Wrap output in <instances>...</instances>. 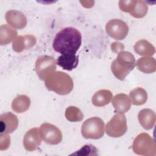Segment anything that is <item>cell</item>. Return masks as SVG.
<instances>
[{
	"label": "cell",
	"mask_w": 156,
	"mask_h": 156,
	"mask_svg": "<svg viewBox=\"0 0 156 156\" xmlns=\"http://www.w3.org/2000/svg\"><path fill=\"white\" fill-rule=\"evenodd\" d=\"M30 105V98L24 94L18 95L12 102V110L18 113L27 111Z\"/></svg>",
	"instance_id": "d6986e66"
},
{
	"label": "cell",
	"mask_w": 156,
	"mask_h": 156,
	"mask_svg": "<svg viewBox=\"0 0 156 156\" xmlns=\"http://www.w3.org/2000/svg\"><path fill=\"white\" fill-rule=\"evenodd\" d=\"M112 96V93L110 90H100L94 94L91 101L93 104L96 107H103L110 103Z\"/></svg>",
	"instance_id": "e0dca14e"
},
{
	"label": "cell",
	"mask_w": 156,
	"mask_h": 156,
	"mask_svg": "<svg viewBox=\"0 0 156 156\" xmlns=\"http://www.w3.org/2000/svg\"><path fill=\"white\" fill-rule=\"evenodd\" d=\"M40 132L38 128L34 127L29 129L24 135L23 145L28 151L36 150L41 143Z\"/></svg>",
	"instance_id": "8fae6325"
},
{
	"label": "cell",
	"mask_w": 156,
	"mask_h": 156,
	"mask_svg": "<svg viewBox=\"0 0 156 156\" xmlns=\"http://www.w3.org/2000/svg\"><path fill=\"white\" fill-rule=\"evenodd\" d=\"M105 30L112 38L117 40H121L127 35L129 27L124 21L119 19H113L106 24Z\"/></svg>",
	"instance_id": "9c48e42d"
},
{
	"label": "cell",
	"mask_w": 156,
	"mask_h": 156,
	"mask_svg": "<svg viewBox=\"0 0 156 156\" xmlns=\"http://www.w3.org/2000/svg\"><path fill=\"white\" fill-rule=\"evenodd\" d=\"M10 144V137L6 133L0 135V149L1 151L7 149Z\"/></svg>",
	"instance_id": "484cf974"
},
{
	"label": "cell",
	"mask_w": 156,
	"mask_h": 156,
	"mask_svg": "<svg viewBox=\"0 0 156 156\" xmlns=\"http://www.w3.org/2000/svg\"><path fill=\"white\" fill-rule=\"evenodd\" d=\"M79 152L74 154H79V155H83V154L87 151H89L90 152H91L93 154V155H97V149L93 145L91 144H88V145H85L84 146H83L79 151H78ZM86 155H90L89 153H86Z\"/></svg>",
	"instance_id": "4316f807"
},
{
	"label": "cell",
	"mask_w": 156,
	"mask_h": 156,
	"mask_svg": "<svg viewBox=\"0 0 156 156\" xmlns=\"http://www.w3.org/2000/svg\"><path fill=\"white\" fill-rule=\"evenodd\" d=\"M82 44V35L76 28L68 27L58 32L53 41L55 51L61 54H76Z\"/></svg>",
	"instance_id": "6da1fadb"
},
{
	"label": "cell",
	"mask_w": 156,
	"mask_h": 156,
	"mask_svg": "<svg viewBox=\"0 0 156 156\" xmlns=\"http://www.w3.org/2000/svg\"><path fill=\"white\" fill-rule=\"evenodd\" d=\"M136 2L137 0H121L119 1V7L121 9V10L124 12L130 13L134 9Z\"/></svg>",
	"instance_id": "d4e9b609"
},
{
	"label": "cell",
	"mask_w": 156,
	"mask_h": 156,
	"mask_svg": "<svg viewBox=\"0 0 156 156\" xmlns=\"http://www.w3.org/2000/svg\"><path fill=\"white\" fill-rule=\"evenodd\" d=\"M17 31L13 29L7 24L0 26V44L1 45L7 44L14 40L17 35Z\"/></svg>",
	"instance_id": "7402d4cb"
},
{
	"label": "cell",
	"mask_w": 156,
	"mask_h": 156,
	"mask_svg": "<svg viewBox=\"0 0 156 156\" xmlns=\"http://www.w3.org/2000/svg\"><path fill=\"white\" fill-rule=\"evenodd\" d=\"M137 68L140 71L151 74L156 70V61L154 58L151 57H144L140 58L135 63Z\"/></svg>",
	"instance_id": "ac0fdd59"
},
{
	"label": "cell",
	"mask_w": 156,
	"mask_h": 156,
	"mask_svg": "<svg viewBox=\"0 0 156 156\" xmlns=\"http://www.w3.org/2000/svg\"><path fill=\"white\" fill-rule=\"evenodd\" d=\"M36 43L37 39L34 35H20L13 40L12 43V48L15 52H21L24 50L32 48Z\"/></svg>",
	"instance_id": "4fadbf2b"
},
{
	"label": "cell",
	"mask_w": 156,
	"mask_h": 156,
	"mask_svg": "<svg viewBox=\"0 0 156 156\" xmlns=\"http://www.w3.org/2000/svg\"><path fill=\"white\" fill-rule=\"evenodd\" d=\"M65 117L71 122L81 121L83 118V115L80 110L74 106L68 107L65 111Z\"/></svg>",
	"instance_id": "603a6c76"
},
{
	"label": "cell",
	"mask_w": 156,
	"mask_h": 156,
	"mask_svg": "<svg viewBox=\"0 0 156 156\" xmlns=\"http://www.w3.org/2000/svg\"><path fill=\"white\" fill-rule=\"evenodd\" d=\"M40 135L41 139L46 143L55 145L62 140L61 130L55 126L49 123H43L40 126Z\"/></svg>",
	"instance_id": "ba28073f"
},
{
	"label": "cell",
	"mask_w": 156,
	"mask_h": 156,
	"mask_svg": "<svg viewBox=\"0 0 156 156\" xmlns=\"http://www.w3.org/2000/svg\"><path fill=\"white\" fill-rule=\"evenodd\" d=\"M35 68L38 77L41 80H45L56 69V62L51 56L41 55L37 58Z\"/></svg>",
	"instance_id": "52a82bcc"
},
{
	"label": "cell",
	"mask_w": 156,
	"mask_h": 156,
	"mask_svg": "<svg viewBox=\"0 0 156 156\" xmlns=\"http://www.w3.org/2000/svg\"><path fill=\"white\" fill-rule=\"evenodd\" d=\"M45 86L49 91L60 95L69 94L73 89L72 78L62 71H55L49 75L44 80Z\"/></svg>",
	"instance_id": "7a4b0ae2"
},
{
	"label": "cell",
	"mask_w": 156,
	"mask_h": 156,
	"mask_svg": "<svg viewBox=\"0 0 156 156\" xmlns=\"http://www.w3.org/2000/svg\"><path fill=\"white\" fill-rule=\"evenodd\" d=\"M138 119L141 126L146 130L151 129L155 122L156 116L155 112L149 108H144L140 111Z\"/></svg>",
	"instance_id": "9a60e30c"
},
{
	"label": "cell",
	"mask_w": 156,
	"mask_h": 156,
	"mask_svg": "<svg viewBox=\"0 0 156 156\" xmlns=\"http://www.w3.org/2000/svg\"><path fill=\"white\" fill-rule=\"evenodd\" d=\"M79 57L76 54H63L57 60V64L63 69L71 71L78 65Z\"/></svg>",
	"instance_id": "2e32d148"
},
{
	"label": "cell",
	"mask_w": 156,
	"mask_h": 156,
	"mask_svg": "<svg viewBox=\"0 0 156 156\" xmlns=\"http://www.w3.org/2000/svg\"><path fill=\"white\" fill-rule=\"evenodd\" d=\"M129 96L131 103L135 105H143L147 100L146 91L141 87H136L132 89L129 93Z\"/></svg>",
	"instance_id": "44dd1931"
},
{
	"label": "cell",
	"mask_w": 156,
	"mask_h": 156,
	"mask_svg": "<svg viewBox=\"0 0 156 156\" xmlns=\"http://www.w3.org/2000/svg\"><path fill=\"white\" fill-rule=\"evenodd\" d=\"M132 149L138 155L144 156L156 155L155 143L147 133H141L136 136L132 144Z\"/></svg>",
	"instance_id": "277c9868"
},
{
	"label": "cell",
	"mask_w": 156,
	"mask_h": 156,
	"mask_svg": "<svg viewBox=\"0 0 156 156\" xmlns=\"http://www.w3.org/2000/svg\"><path fill=\"white\" fill-rule=\"evenodd\" d=\"M134 50L140 55L151 56L155 54V47L147 40L142 39L138 40L134 45Z\"/></svg>",
	"instance_id": "ffe728a7"
},
{
	"label": "cell",
	"mask_w": 156,
	"mask_h": 156,
	"mask_svg": "<svg viewBox=\"0 0 156 156\" xmlns=\"http://www.w3.org/2000/svg\"><path fill=\"white\" fill-rule=\"evenodd\" d=\"M148 7L143 1H137L134 9L130 13V15L136 18H141L147 13Z\"/></svg>",
	"instance_id": "cb8c5ba5"
},
{
	"label": "cell",
	"mask_w": 156,
	"mask_h": 156,
	"mask_svg": "<svg viewBox=\"0 0 156 156\" xmlns=\"http://www.w3.org/2000/svg\"><path fill=\"white\" fill-rule=\"evenodd\" d=\"M18 126L17 116L11 112H6L0 115L1 133H10L15 131Z\"/></svg>",
	"instance_id": "30bf717a"
},
{
	"label": "cell",
	"mask_w": 156,
	"mask_h": 156,
	"mask_svg": "<svg viewBox=\"0 0 156 156\" xmlns=\"http://www.w3.org/2000/svg\"><path fill=\"white\" fill-rule=\"evenodd\" d=\"M127 120L123 113H118L107 123L105 126L106 133L114 138L120 137L127 131Z\"/></svg>",
	"instance_id": "8992f818"
},
{
	"label": "cell",
	"mask_w": 156,
	"mask_h": 156,
	"mask_svg": "<svg viewBox=\"0 0 156 156\" xmlns=\"http://www.w3.org/2000/svg\"><path fill=\"white\" fill-rule=\"evenodd\" d=\"M136 61L133 55L127 51H121L111 65V70L118 79L123 80L133 70Z\"/></svg>",
	"instance_id": "3957f363"
},
{
	"label": "cell",
	"mask_w": 156,
	"mask_h": 156,
	"mask_svg": "<svg viewBox=\"0 0 156 156\" xmlns=\"http://www.w3.org/2000/svg\"><path fill=\"white\" fill-rule=\"evenodd\" d=\"M112 105L115 112L124 113L128 112L131 107L130 98L126 94L119 93L116 94L112 99Z\"/></svg>",
	"instance_id": "5bb4252c"
},
{
	"label": "cell",
	"mask_w": 156,
	"mask_h": 156,
	"mask_svg": "<svg viewBox=\"0 0 156 156\" xmlns=\"http://www.w3.org/2000/svg\"><path fill=\"white\" fill-rule=\"evenodd\" d=\"M81 133L85 138L99 139L104 135V122L99 117L90 118L83 122Z\"/></svg>",
	"instance_id": "5b68a950"
},
{
	"label": "cell",
	"mask_w": 156,
	"mask_h": 156,
	"mask_svg": "<svg viewBox=\"0 0 156 156\" xmlns=\"http://www.w3.org/2000/svg\"><path fill=\"white\" fill-rule=\"evenodd\" d=\"M5 20L9 25L15 29H22L27 25L26 16L21 12L15 10H10L5 13Z\"/></svg>",
	"instance_id": "7c38bea8"
},
{
	"label": "cell",
	"mask_w": 156,
	"mask_h": 156,
	"mask_svg": "<svg viewBox=\"0 0 156 156\" xmlns=\"http://www.w3.org/2000/svg\"><path fill=\"white\" fill-rule=\"evenodd\" d=\"M112 51L115 53H119L124 49V46L122 43L119 42H113L111 44Z\"/></svg>",
	"instance_id": "83f0119b"
}]
</instances>
